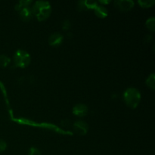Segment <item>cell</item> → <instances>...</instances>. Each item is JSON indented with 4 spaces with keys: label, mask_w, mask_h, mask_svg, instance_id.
I'll use <instances>...</instances> for the list:
<instances>
[{
    "label": "cell",
    "mask_w": 155,
    "mask_h": 155,
    "mask_svg": "<svg viewBox=\"0 0 155 155\" xmlns=\"http://www.w3.org/2000/svg\"><path fill=\"white\" fill-rule=\"evenodd\" d=\"M146 27L151 32H154L155 30V18L154 17H151L148 18L145 23Z\"/></svg>",
    "instance_id": "obj_15"
},
{
    "label": "cell",
    "mask_w": 155,
    "mask_h": 155,
    "mask_svg": "<svg viewBox=\"0 0 155 155\" xmlns=\"http://www.w3.org/2000/svg\"><path fill=\"white\" fill-rule=\"evenodd\" d=\"M18 13H19V16L20 18H21V19L23 20L24 21H30L33 16L32 8H30V7L24 8L23 10H21V12H18Z\"/></svg>",
    "instance_id": "obj_9"
},
{
    "label": "cell",
    "mask_w": 155,
    "mask_h": 155,
    "mask_svg": "<svg viewBox=\"0 0 155 155\" xmlns=\"http://www.w3.org/2000/svg\"><path fill=\"white\" fill-rule=\"evenodd\" d=\"M62 28L65 30H68L71 28V22L68 20H65L62 24Z\"/></svg>",
    "instance_id": "obj_18"
},
{
    "label": "cell",
    "mask_w": 155,
    "mask_h": 155,
    "mask_svg": "<svg viewBox=\"0 0 155 155\" xmlns=\"http://www.w3.org/2000/svg\"><path fill=\"white\" fill-rule=\"evenodd\" d=\"M145 83H146L147 86L148 88L154 90L155 89V74L154 73H152V74L148 76V78L145 80Z\"/></svg>",
    "instance_id": "obj_12"
},
{
    "label": "cell",
    "mask_w": 155,
    "mask_h": 155,
    "mask_svg": "<svg viewBox=\"0 0 155 155\" xmlns=\"http://www.w3.org/2000/svg\"><path fill=\"white\" fill-rule=\"evenodd\" d=\"M99 2L101 4H107V3L110 2V1H99Z\"/></svg>",
    "instance_id": "obj_19"
},
{
    "label": "cell",
    "mask_w": 155,
    "mask_h": 155,
    "mask_svg": "<svg viewBox=\"0 0 155 155\" xmlns=\"http://www.w3.org/2000/svg\"><path fill=\"white\" fill-rule=\"evenodd\" d=\"M28 155H41V153L37 148L32 147V148H30V151H29Z\"/></svg>",
    "instance_id": "obj_16"
},
{
    "label": "cell",
    "mask_w": 155,
    "mask_h": 155,
    "mask_svg": "<svg viewBox=\"0 0 155 155\" xmlns=\"http://www.w3.org/2000/svg\"><path fill=\"white\" fill-rule=\"evenodd\" d=\"M32 4L31 0H21V1H19L16 5H15V10L17 12H21V10H23L24 8H26L30 7V5Z\"/></svg>",
    "instance_id": "obj_11"
},
{
    "label": "cell",
    "mask_w": 155,
    "mask_h": 155,
    "mask_svg": "<svg viewBox=\"0 0 155 155\" xmlns=\"http://www.w3.org/2000/svg\"><path fill=\"white\" fill-rule=\"evenodd\" d=\"M94 11H95V15L100 18H104L105 17L107 16V14H108L107 9L103 5H98L94 8Z\"/></svg>",
    "instance_id": "obj_10"
},
{
    "label": "cell",
    "mask_w": 155,
    "mask_h": 155,
    "mask_svg": "<svg viewBox=\"0 0 155 155\" xmlns=\"http://www.w3.org/2000/svg\"><path fill=\"white\" fill-rule=\"evenodd\" d=\"M64 40V36L59 33H54L48 38V44L51 46L58 47L61 45Z\"/></svg>",
    "instance_id": "obj_6"
},
{
    "label": "cell",
    "mask_w": 155,
    "mask_h": 155,
    "mask_svg": "<svg viewBox=\"0 0 155 155\" xmlns=\"http://www.w3.org/2000/svg\"><path fill=\"white\" fill-rule=\"evenodd\" d=\"M11 58L5 54H0V67L6 68L10 64Z\"/></svg>",
    "instance_id": "obj_14"
},
{
    "label": "cell",
    "mask_w": 155,
    "mask_h": 155,
    "mask_svg": "<svg viewBox=\"0 0 155 155\" xmlns=\"http://www.w3.org/2000/svg\"><path fill=\"white\" fill-rule=\"evenodd\" d=\"M31 61L30 54L23 49H18L14 54V64L20 68H25Z\"/></svg>",
    "instance_id": "obj_3"
},
{
    "label": "cell",
    "mask_w": 155,
    "mask_h": 155,
    "mask_svg": "<svg viewBox=\"0 0 155 155\" xmlns=\"http://www.w3.org/2000/svg\"><path fill=\"white\" fill-rule=\"evenodd\" d=\"M32 12L33 15L36 16L38 21H43L48 18L51 13V5L48 2L39 1L35 2L34 5L32 7Z\"/></svg>",
    "instance_id": "obj_1"
},
{
    "label": "cell",
    "mask_w": 155,
    "mask_h": 155,
    "mask_svg": "<svg viewBox=\"0 0 155 155\" xmlns=\"http://www.w3.org/2000/svg\"><path fill=\"white\" fill-rule=\"evenodd\" d=\"M115 7L121 12H129L134 7V2L133 0H117L114 2Z\"/></svg>",
    "instance_id": "obj_4"
},
{
    "label": "cell",
    "mask_w": 155,
    "mask_h": 155,
    "mask_svg": "<svg viewBox=\"0 0 155 155\" xmlns=\"http://www.w3.org/2000/svg\"><path fill=\"white\" fill-rule=\"evenodd\" d=\"M6 148H7V144H6V142L4 140L0 139V153L5 151Z\"/></svg>",
    "instance_id": "obj_17"
},
{
    "label": "cell",
    "mask_w": 155,
    "mask_h": 155,
    "mask_svg": "<svg viewBox=\"0 0 155 155\" xmlns=\"http://www.w3.org/2000/svg\"><path fill=\"white\" fill-rule=\"evenodd\" d=\"M138 3L139 5L144 8H148L152 7L155 3V0H139Z\"/></svg>",
    "instance_id": "obj_13"
},
{
    "label": "cell",
    "mask_w": 155,
    "mask_h": 155,
    "mask_svg": "<svg viewBox=\"0 0 155 155\" xmlns=\"http://www.w3.org/2000/svg\"><path fill=\"white\" fill-rule=\"evenodd\" d=\"M88 113V107L84 104H77L73 107V114L77 117H85Z\"/></svg>",
    "instance_id": "obj_7"
},
{
    "label": "cell",
    "mask_w": 155,
    "mask_h": 155,
    "mask_svg": "<svg viewBox=\"0 0 155 155\" xmlns=\"http://www.w3.org/2000/svg\"><path fill=\"white\" fill-rule=\"evenodd\" d=\"M124 98L126 104L130 108L138 107L141 101V93L136 88H128L124 94Z\"/></svg>",
    "instance_id": "obj_2"
},
{
    "label": "cell",
    "mask_w": 155,
    "mask_h": 155,
    "mask_svg": "<svg viewBox=\"0 0 155 155\" xmlns=\"http://www.w3.org/2000/svg\"><path fill=\"white\" fill-rule=\"evenodd\" d=\"M98 5V2L95 1H79L77 2V8L80 11L94 9Z\"/></svg>",
    "instance_id": "obj_8"
},
{
    "label": "cell",
    "mask_w": 155,
    "mask_h": 155,
    "mask_svg": "<svg viewBox=\"0 0 155 155\" xmlns=\"http://www.w3.org/2000/svg\"><path fill=\"white\" fill-rule=\"evenodd\" d=\"M73 127L74 132L80 136H85L89 131V125L87 123L83 120L76 121Z\"/></svg>",
    "instance_id": "obj_5"
}]
</instances>
